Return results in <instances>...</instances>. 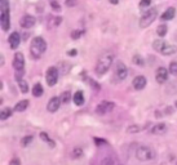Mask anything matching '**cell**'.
I'll return each mask as SVG.
<instances>
[{
  "label": "cell",
  "mask_w": 177,
  "mask_h": 165,
  "mask_svg": "<svg viewBox=\"0 0 177 165\" xmlns=\"http://www.w3.org/2000/svg\"><path fill=\"white\" fill-rule=\"evenodd\" d=\"M113 62H114V54L113 53L106 52V53L101 54L100 58L97 59V63H96V72L98 75H105V74L110 70Z\"/></svg>",
  "instance_id": "6da1fadb"
},
{
  "label": "cell",
  "mask_w": 177,
  "mask_h": 165,
  "mask_svg": "<svg viewBox=\"0 0 177 165\" xmlns=\"http://www.w3.org/2000/svg\"><path fill=\"white\" fill-rule=\"evenodd\" d=\"M47 50V41L41 36H35L30 44V53L32 58H40Z\"/></svg>",
  "instance_id": "7a4b0ae2"
},
{
  "label": "cell",
  "mask_w": 177,
  "mask_h": 165,
  "mask_svg": "<svg viewBox=\"0 0 177 165\" xmlns=\"http://www.w3.org/2000/svg\"><path fill=\"white\" fill-rule=\"evenodd\" d=\"M0 26L3 31H8L11 27L9 21V0H0Z\"/></svg>",
  "instance_id": "3957f363"
},
{
  "label": "cell",
  "mask_w": 177,
  "mask_h": 165,
  "mask_svg": "<svg viewBox=\"0 0 177 165\" xmlns=\"http://www.w3.org/2000/svg\"><path fill=\"white\" fill-rule=\"evenodd\" d=\"M153 48H154V50L159 52V53L163 54V56H172V54H175L177 52L176 45H171V44L166 43V41L162 40V39H156V40H154Z\"/></svg>",
  "instance_id": "277c9868"
},
{
  "label": "cell",
  "mask_w": 177,
  "mask_h": 165,
  "mask_svg": "<svg viewBox=\"0 0 177 165\" xmlns=\"http://www.w3.org/2000/svg\"><path fill=\"white\" fill-rule=\"evenodd\" d=\"M155 157V151L149 146H138L136 150V159L140 161H149Z\"/></svg>",
  "instance_id": "5b68a950"
},
{
  "label": "cell",
  "mask_w": 177,
  "mask_h": 165,
  "mask_svg": "<svg viewBox=\"0 0 177 165\" xmlns=\"http://www.w3.org/2000/svg\"><path fill=\"white\" fill-rule=\"evenodd\" d=\"M156 17H158V12H156V9L155 8H149L146 12H143L142 16H141L140 27H142V28L149 27V26L156 19Z\"/></svg>",
  "instance_id": "8992f818"
},
{
  "label": "cell",
  "mask_w": 177,
  "mask_h": 165,
  "mask_svg": "<svg viewBox=\"0 0 177 165\" xmlns=\"http://www.w3.org/2000/svg\"><path fill=\"white\" fill-rule=\"evenodd\" d=\"M128 76V69L123 62L118 61L115 64V70H114V79L118 81H123L126 80V77Z\"/></svg>",
  "instance_id": "52a82bcc"
},
{
  "label": "cell",
  "mask_w": 177,
  "mask_h": 165,
  "mask_svg": "<svg viewBox=\"0 0 177 165\" xmlns=\"http://www.w3.org/2000/svg\"><path fill=\"white\" fill-rule=\"evenodd\" d=\"M45 81L48 86H54L58 81V69L54 66H51L45 72Z\"/></svg>",
  "instance_id": "ba28073f"
},
{
  "label": "cell",
  "mask_w": 177,
  "mask_h": 165,
  "mask_svg": "<svg viewBox=\"0 0 177 165\" xmlns=\"http://www.w3.org/2000/svg\"><path fill=\"white\" fill-rule=\"evenodd\" d=\"M114 107H115L114 102H111V101H102V102H100V103L97 105V107H96V114H98V115H105V114H107V112L113 111Z\"/></svg>",
  "instance_id": "9c48e42d"
},
{
  "label": "cell",
  "mask_w": 177,
  "mask_h": 165,
  "mask_svg": "<svg viewBox=\"0 0 177 165\" xmlns=\"http://www.w3.org/2000/svg\"><path fill=\"white\" fill-rule=\"evenodd\" d=\"M13 67L14 70L17 71L18 74H22L24 72V69H25V57L21 52H17L14 54V58H13Z\"/></svg>",
  "instance_id": "30bf717a"
},
{
  "label": "cell",
  "mask_w": 177,
  "mask_h": 165,
  "mask_svg": "<svg viewBox=\"0 0 177 165\" xmlns=\"http://www.w3.org/2000/svg\"><path fill=\"white\" fill-rule=\"evenodd\" d=\"M168 75H169V70L166 67H159L155 72V80L159 84H164L168 80Z\"/></svg>",
  "instance_id": "8fae6325"
},
{
  "label": "cell",
  "mask_w": 177,
  "mask_h": 165,
  "mask_svg": "<svg viewBox=\"0 0 177 165\" xmlns=\"http://www.w3.org/2000/svg\"><path fill=\"white\" fill-rule=\"evenodd\" d=\"M35 23H36V19H35L34 16H30V14L24 16V17L21 18V21H19V25L24 28H31L35 26Z\"/></svg>",
  "instance_id": "7c38bea8"
},
{
  "label": "cell",
  "mask_w": 177,
  "mask_h": 165,
  "mask_svg": "<svg viewBox=\"0 0 177 165\" xmlns=\"http://www.w3.org/2000/svg\"><path fill=\"white\" fill-rule=\"evenodd\" d=\"M61 97H52L51 99L48 101V105H47V110L49 112H56L58 111L61 106Z\"/></svg>",
  "instance_id": "4fadbf2b"
},
{
  "label": "cell",
  "mask_w": 177,
  "mask_h": 165,
  "mask_svg": "<svg viewBox=\"0 0 177 165\" xmlns=\"http://www.w3.org/2000/svg\"><path fill=\"white\" fill-rule=\"evenodd\" d=\"M168 130V127H167L166 123H159V124H154L151 128L149 129V132L154 135H159V134H164Z\"/></svg>",
  "instance_id": "5bb4252c"
},
{
  "label": "cell",
  "mask_w": 177,
  "mask_h": 165,
  "mask_svg": "<svg viewBox=\"0 0 177 165\" xmlns=\"http://www.w3.org/2000/svg\"><path fill=\"white\" fill-rule=\"evenodd\" d=\"M146 84H147V80H146V77L142 76V75L136 76L133 79V81H132V85L136 90H142L146 86Z\"/></svg>",
  "instance_id": "9a60e30c"
},
{
  "label": "cell",
  "mask_w": 177,
  "mask_h": 165,
  "mask_svg": "<svg viewBox=\"0 0 177 165\" xmlns=\"http://www.w3.org/2000/svg\"><path fill=\"white\" fill-rule=\"evenodd\" d=\"M8 43H9V47H11L12 49H16V48H18L19 43H21V36H19V34H18L17 31L12 32V34L9 35Z\"/></svg>",
  "instance_id": "2e32d148"
},
{
  "label": "cell",
  "mask_w": 177,
  "mask_h": 165,
  "mask_svg": "<svg viewBox=\"0 0 177 165\" xmlns=\"http://www.w3.org/2000/svg\"><path fill=\"white\" fill-rule=\"evenodd\" d=\"M73 101L76 106H83L84 102H86V98H84V93L81 90H76L73 96Z\"/></svg>",
  "instance_id": "e0dca14e"
},
{
  "label": "cell",
  "mask_w": 177,
  "mask_h": 165,
  "mask_svg": "<svg viewBox=\"0 0 177 165\" xmlns=\"http://www.w3.org/2000/svg\"><path fill=\"white\" fill-rule=\"evenodd\" d=\"M175 16H176V9L171 6V8H168L162 16H160V18H162L163 21H171V19L175 18Z\"/></svg>",
  "instance_id": "ac0fdd59"
},
{
  "label": "cell",
  "mask_w": 177,
  "mask_h": 165,
  "mask_svg": "<svg viewBox=\"0 0 177 165\" xmlns=\"http://www.w3.org/2000/svg\"><path fill=\"white\" fill-rule=\"evenodd\" d=\"M29 103H30V101L29 99H22V101H19L18 103H16V106H14V111L16 112H22V111H25L26 108L29 107Z\"/></svg>",
  "instance_id": "d6986e66"
},
{
  "label": "cell",
  "mask_w": 177,
  "mask_h": 165,
  "mask_svg": "<svg viewBox=\"0 0 177 165\" xmlns=\"http://www.w3.org/2000/svg\"><path fill=\"white\" fill-rule=\"evenodd\" d=\"M13 111H14V110L11 108V107H4V108H3L1 111H0V119H1V121H4V120H6V119L11 118Z\"/></svg>",
  "instance_id": "ffe728a7"
},
{
  "label": "cell",
  "mask_w": 177,
  "mask_h": 165,
  "mask_svg": "<svg viewBox=\"0 0 177 165\" xmlns=\"http://www.w3.org/2000/svg\"><path fill=\"white\" fill-rule=\"evenodd\" d=\"M17 81H18V86H19V89H21V93H27L29 92V84L26 80L24 79H21V76H17Z\"/></svg>",
  "instance_id": "44dd1931"
},
{
  "label": "cell",
  "mask_w": 177,
  "mask_h": 165,
  "mask_svg": "<svg viewBox=\"0 0 177 165\" xmlns=\"http://www.w3.org/2000/svg\"><path fill=\"white\" fill-rule=\"evenodd\" d=\"M44 93V89H43V85L40 83H36L32 88V96L34 97H41Z\"/></svg>",
  "instance_id": "7402d4cb"
},
{
  "label": "cell",
  "mask_w": 177,
  "mask_h": 165,
  "mask_svg": "<svg viewBox=\"0 0 177 165\" xmlns=\"http://www.w3.org/2000/svg\"><path fill=\"white\" fill-rule=\"evenodd\" d=\"M39 135H40V140H41V141H44V142H47V143H48V144H49V146H51L52 148H53V147H56V142H54L53 140H51V138H49V135H48L47 133H44V132H41V133L39 134Z\"/></svg>",
  "instance_id": "603a6c76"
},
{
  "label": "cell",
  "mask_w": 177,
  "mask_h": 165,
  "mask_svg": "<svg viewBox=\"0 0 177 165\" xmlns=\"http://www.w3.org/2000/svg\"><path fill=\"white\" fill-rule=\"evenodd\" d=\"M167 31H168V27H167V25H159L158 28H156V34H158L159 38H163L167 35Z\"/></svg>",
  "instance_id": "cb8c5ba5"
},
{
  "label": "cell",
  "mask_w": 177,
  "mask_h": 165,
  "mask_svg": "<svg viewBox=\"0 0 177 165\" xmlns=\"http://www.w3.org/2000/svg\"><path fill=\"white\" fill-rule=\"evenodd\" d=\"M83 155H84V152L80 147H75L73 150V152H71V157H73V159H80Z\"/></svg>",
  "instance_id": "d4e9b609"
},
{
  "label": "cell",
  "mask_w": 177,
  "mask_h": 165,
  "mask_svg": "<svg viewBox=\"0 0 177 165\" xmlns=\"http://www.w3.org/2000/svg\"><path fill=\"white\" fill-rule=\"evenodd\" d=\"M71 98H73V97H71L70 92H64V93H62V96H61V102L65 103V105H67V103H70Z\"/></svg>",
  "instance_id": "484cf974"
},
{
  "label": "cell",
  "mask_w": 177,
  "mask_h": 165,
  "mask_svg": "<svg viewBox=\"0 0 177 165\" xmlns=\"http://www.w3.org/2000/svg\"><path fill=\"white\" fill-rule=\"evenodd\" d=\"M132 62L134 64H137V66H143L145 62H143V58L140 56V54H134L133 58H132Z\"/></svg>",
  "instance_id": "4316f807"
},
{
  "label": "cell",
  "mask_w": 177,
  "mask_h": 165,
  "mask_svg": "<svg viewBox=\"0 0 177 165\" xmlns=\"http://www.w3.org/2000/svg\"><path fill=\"white\" fill-rule=\"evenodd\" d=\"M32 140H34V137H32V135H26V137H24L21 140V146H24V147L29 146V144L32 142Z\"/></svg>",
  "instance_id": "83f0119b"
},
{
  "label": "cell",
  "mask_w": 177,
  "mask_h": 165,
  "mask_svg": "<svg viewBox=\"0 0 177 165\" xmlns=\"http://www.w3.org/2000/svg\"><path fill=\"white\" fill-rule=\"evenodd\" d=\"M169 74H172V75L177 76V61H173V62L169 63Z\"/></svg>",
  "instance_id": "f1b7e54d"
},
{
  "label": "cell",
  "mask_w": 177,
  "mask_h": 165,
  "mask_svg": "<svg viewBox=\"0 0 177 165\" xmlns=\"http://www.w3.org/2000/svg\"><path fill=\"white\" fill-rule=\"evenodd\" d=\"M141 130V127H138V125H136V124H132V125H129L128 128H127V132L128 133H138V132Z\"/></svg>",
  "instance_id": "f546056e"
},
{
  "label": "cell",
  "mask_w": 177,
  "mask_h": 165,
  "mask_svg": "<svg viewBox=\"0 0 177 165\" xmlns=\"http://www.w3.org/2000/svg\"><path fill=\"white\" fill-rule=\"evenodd\" d=\"M83 34H84V31H81V30H74V31H71V39L76 40V39H79Z\"/></svg>",
  "instance_id": "4dcf8cb0"
},
{
  "label": "cell",
  "mask_w": 177,
  "mask_h": 165,
  "mask_svg": "<svg viewBox=\"0 0 177 165\" xmlns=\"http://www.w3.org/2000/svg\"><path fill=\"white\" fill-rule=\"evenodd\" d=\"M51 6H52V9L56 11V12H60L61 11V6H60V4H58V1L52 0V1H51Z\"/></svg>",
  "instance_id": "1f68e13d"
},
{
  "label": "cell",
  "mask_w": 177,
  "mask_h": 165,
  "mask_svg": "<svg viewBox=\"0 0 177 165\" xmlns=\"http://www.w3.org/2000/svg\"><path fill=\"white\" fill-rule=\"evenodd\" d=\"M101 165H114V160L111 157H105V159L101 161Z\"/></svg>",
  "instance_id": "d6a6232c"
},
{
  "label": "cell",
  "mask_w": 177,
  "mask_h": 165,
  "mask_svg": "<svg viewBox=\"0 0 177 165\" xmlns=\"http://www.w3.org/2000/svg\"><path fill=\"white\" fill-rule=\"evenodd\" d=\"M150 4H151V0H141L140 1V8H147Z\"/></svg>",
  "instance_id": "836d02e7"
},
{
  "label": "cell",
  "mask_w": 177,
  "mask_h": 165,
  "mask_svg": "<svg viewBox=\"0 0 177 165\" xmlns=\"http://www.w3.org/2000/svg\"><path fill=\"white\" fill-rule=\"evenodd\" d=\"M93 141H94V143L97 144V146H102V144H106L107 142L105 141V140H101V138H93Z\"/></svg>",
  "instance_id": "e575fe53"
},
{
  "label": "cell",
  "mask_w": 177,
  "mask_h": 165,
  "mask_svg": "<svg viewBox=\"0 0 177 165\" xmlns=\"http://www.w3.org/2000/svg\"><path fill=\"white\" fill-rule=\"evenodd\" d=\"M9 165H21V161H19L18 157H13V159L9 161Z\"/></svg>",
  "instance_id": "d590c367"
},
{
  "label": "cell",
  "mask_w": 177,
  "mask_h": 165,
  "mask_svg": "<svg viewBox=\"0 0 177 165\" xmlns=\"http://www.w3.org/2000/svg\"><path fill=\"white\" fill-rule=\"evenodd\" d=\"M65 4L71 8V6H75V5H76V0H66V1H65Z\"/></svg>",
  "instance_id": "8d00e7d4"
},
{
  "label": "cell",
  "mask_w": 177,
  "mask_h": 165,
  "mask_svg": "<svg viewBox=\"0 0 177 165\" xmlns=\"http://www.w3.org/2000/svg\"><path fill=\"white\" fill-rule=\"evenodd\" d=\"M67 54H69L70 57H74V56H76V54H78V50H76V49H71V50L67 52Z\"/></svg>",
  "instance_id": "74e56055"
},
{
  "label": "cell",
  "mask_w": 177,
  "mask_h": 165,
  "mask_svg": "<svg viewBox=\"0 0 177 165\" xmlns=\"http://www.w3.org/2000/svg\"><path fill=\"white\" fill-rule=\"evenodd\" d=\"M113 5H118V3H119V0H109Z\"/></svg>",
  "instance_id": "f35d334b"
},
{
  "label": "cell",
  "mask_w": 177,
  "mask_h": 165,
  "mask_svg": "<svg viewBox=\"0 0 177 165\" xmlns=\"http://www.w3.org/2000/svg\"><path fill=\"white\" fill-rule=\"evenodd\" d=\"M175 107H176V108H177V101H176V102H175Z\"/></svg>",
  "instance_id": "ab89813d"
},
{
  "label": "cell",
  "mask_w": 177,
  "mask_h": 165,
  "mask_svg": "<svg viewBox=\"0 0 177 165\" xmlns=\"http://www.w3.org/2000/svg\"><path fill=\"white\" fill-rule=\"evenodd\" d=\"M119 165H123V164H119Z\"/></svg>",
  "instance_id": "60d3db41"
}]
</instances>
